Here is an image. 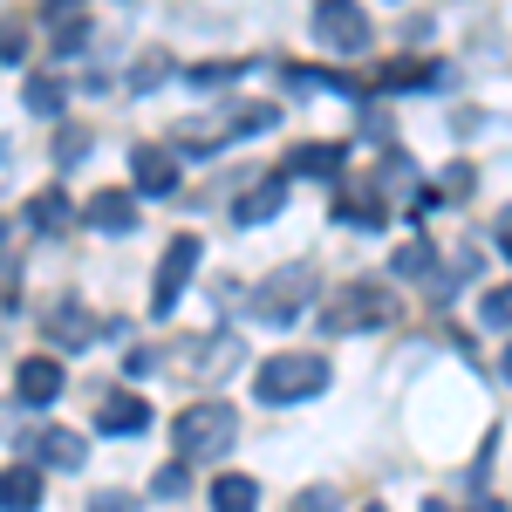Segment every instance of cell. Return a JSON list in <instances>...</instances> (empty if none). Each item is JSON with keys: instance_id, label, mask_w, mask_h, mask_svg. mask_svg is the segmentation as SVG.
Wrapping results in <instances>:
<instances>
[{"instance_id": "7a4b0ae2", "label": "cell", "mask_w": 512, "mask_h": 512, "mask_svg": "<svg viewBox=\"0 0 512 512\" xmlns=\"http://www.w3.org/2000/svg\"><path fill=\"white\" fill-rule=\"evenodd\" d=\"M396 315L390 287L383 280H349L342 294H328V308H321V335H362V328H383Z\"/></svg>"}, {"instance_id": "e0dca14e", "label": "cell", "mask_w": 512, "mask_h": 512, "mask_svg": "<svg viewBox=\"0 0 512 512\" xmlns=\"http://www.w3.org/2000/svg\"><path fill=\"white\" fill-rule=\"evenodd\" d=\"M212 512H260V485L246 472H226L212 485Z\"/></svg>"}, {"instance_id": "d590c367", "label": "cell", "mask_w": 512, "mask_h": 512, "mask_svg": "<svg viewBox=\"0 0 512 512\" xmlns=\"http://www.w3.org/2000/svg\"><path fill=\"white\" fill-rule=\"evenodd\" d=\"M362 512H383V506H362Z\"/></svg>"}, {"instance_id": "5bb4252c", "label": "cell", "mask_w": 512, "mask_h": 512, "mask_svg": "<svg viewBox=\"0 0 512 512\" xmlns=\"http://www.w3.org/2000/svg\"><path fill=\"white\" fill-rule=\"evenodd\" d=\"M82 219H89L96 233H130V226H137V205H130V192H96L82 205Z\"/></svg>"}, {"instance_id": "3957f363", "label": "cell", "mask_w": 512, "mask_h": 512, "mask_svg": "<svg viewBox=\"0 0 512 512\" xmlns=\"http://www.w3.org/2000/svg\"><path fill=\"white\" fill-rule=\"evenodd\" d=\"M315 287H321L315 260H287L280 274H267L260 287H253V315L260 321H301L308 301H315Z\"/></svg>"}, {"instance_id": "7c38bea8", "label": "cell", "mask_w": 512, "mask_h": 512, "mask_svg": "<svg viewBox=\"0 0 512 512\" xmlns=\"http://www.w3.org/2000/svg\"><path fill=\"white\" fill-rule=\"evenodd\" d=\"M280 205H287V171L280 178H260L246 198H233V226H267Z\"/></svg>"}, {"instance_id": "2e32d148", "label": "cell", "mask_w": 512, "mask_h": 512, "mask_svg": "<svg viewBox=\"0 0 512 512\" xmlns=\"http://www.w3.org/2000/svg\"><path fill=\"white\" fill-rule=\"evenodd\" d=\"M335 219H349V226H362V233H376L390 212H383V198L369 192V185H349V192H335Z\"/></svg>"}, {"instance_id": "603a6c76", "label": "cell", "mask_w": 512, "mask_h": 512, "mask_svg": "<svg viewBox=\"0 0 512 512\" xmlns=\"http://www.w3.org/2000/svg\"><path fill=\"white\" fill-rule=\"evenodd\" d=\"M246 76V62H205V69H185V82L192 89H226V82Z\"/></svg>"}, {"instance_id": "8fae6325", "label": "cell", "mask_w": 512, "mask_h": 512, "mask_svg": "<svg viewBox=\"0 0 512 512\" xmlns=\"http://www.w3.org/2000/svg\"><path fill=\"white\" fill-rule=\"evenodd\" d=\"M96 431L103 437H137V431H151V403L144 396H103V410H96Z\"/></svg>"}, {"instance_id": "30bf717a", "label": "cell", "mask_w": 512, "mask_h": 512, "mask_svg": "<svg viewBox=\"0 0 512 512\" xmlns=\"http://www.w3.org/2000/svg\"><path fill=\"white\" fill-rule=\"evenodd\" d=\"M62 383H69V376H62V362H55V355H28V362L14 369V396H21L28 410H48V403L62 396Z\"/></svg>"}, {"instance_id": "277c9868", "label": "cell", "mask_w": 512, "mask_h": 512, "mask_svg": "<svg viewBox=\"0 0 512 512\" xmlns=\"http://www.w3.org/2000/svg\"><path fill=\"white\" fill-rule=\"evenodd\" d=\"M253 390H260V403H308L328 390V362L321 355H267Z\"/></svg>"}, {"instance_id": "ac0fdd59", "label": "cell", "mask_w": 512, "mask_h": 512, "mask_svg": "<svg viewBox=\"0 0 512 512\" xmlns=\"http://www.w3.org/2000/svg\"><path fill=\"white\" fill-rule=\"evenodd\" d=\"M28 226H35V233H62V226H69V192H62V185L35 192L28 198Z\"/></svg>"}, {"instance_id": "8992f818", "label": "cell", "mask_w": 512, "mask_h": 512, "mask_svg": "<svg viewBox=\"0 0 512 512\" xmlns=\"http://www.w3.org/2000/svg\"><path fill=\"white\" fill-rule=\"evenodd\" d=\"M315 41L335 55H369V14L355 0H321L315 7Z\"/></svg>"}, {"instance_id": "44dd1931", "label": "cell", "mask_w": 512, "mask_h": 512, "mask_svg": "<svg viewBox=\"0 0 512 512\" xmlns=\"http://www.w3.org/2000/svg\"><path fill=\"white\" fill-rule=\"evenodd\" d=\"M431 260H437V253H431V239H410V246L396 253V274H403V280H431V274H437Z\"/></svg>"}, {"instance_id": "9c48e42d", "label": "cell", "mask_w": 512, "mask_h": 512, "mask_svg": "<svg viewBox=\"0 0 512 512\" xmlns=\"http://www.w3.org/2000/svg\"><path fill=\"white\" fill-rule=\"evenodd\" d=\"M130 178H137L144 198H171L178 178H185V164H178V151H164V144H144V151H130Z\"/></svg>"}, {"instance_id": "4dcf8cb0", "label": "cell", "mask_w": 512, "mask_h": 512, "mask_svg": "<svg viewBox=\"0 0 512 512\" xmlns=\"http://www.w3.org/2000/svg\"><path fill=\"white\" fill-rule=\"evenodd\" d=\"M82 0H48V14H55V21H62V14H76Z\"/></svg>"}, {"instance_id": "484cf974", "label": "cell", "mask_w": 512, "mask_h": 512, "mask_svg": "<svg viewBox=\"0 0 512 512\" xmlns=\"http://www.w3.org/2000/svg\"><path fill=\"white\" fill-rule=\"evenodd\" d=\"M28 55V28L21 21H0V62H21Z\"/></svg>"}, {"instance_id": "d6986e66", "label": "cell", "mask_w": 512, "mask_h": 512, "mask_svg": "<svg viewBox=\"0 0 512 512\" xmlns=\"http://www.w3.org/2000/svg\"><path fill=\"white\" fill-rule=\"evenodd\" d=\"M62 103H69L62 96V76H28V110L35 117H62Z\"/></svg>"}, {"instance_id": "83f0119b", "label": "cell", "mask_w": 512, "mask_h": 512, "mask_svg": "<svg viewBox=\"0 0 512 512\" xmlns=\"http://www.w3.org/2000/svg\"><path fill=\"white\" fill-rule=\"evenodd\" d=\"M55 48H62V55H76V48H89V21H69V28L55 35Z\"/></svg>"}, {"instance_id": "4316f807", "label": "cell", "mask_w": 512, "mask_h": 512, "mask_svg": "<svg viewBox=\"0 0 512 512\" xmlns=\"http://www.w3.org/2000/svg\"><path fill=\"white\" fill-rule=\"evenodd\" d=\"M287 512H335V485H308V492H301Z\"/></svg>"}, {"instance_id": "6da1fadb", "label": "cell", "mask_w": 512, "mask_h": 512, "mask_svg": "<svg viewBox=\"0 0 512 512\" xmlns=\"http://www.w3.org/2000/svg\"><path fill=\"white\" fill-rule=\"evenodd\" d=\"M239 437V417L233 403H192V410H178V424H171V458L178 465H212V458H226Z\"/></svg>"}, {"instance_id": "7402d4cb", "label": "cell", "mask_w": 512, "mask_h": 512, "mask_svg": "<svg viewBox=\"0 0 512 512\" xmlns=\"http://www.w3.org/2000/svg\"><path fill=\"white\" fill-rule=\"evenodd\" d=\"M82 158H89V130H82V123H62V130H55V164L69 171V164H82Z\"/></svg>"}, {"instance_id": "ba28073f", "label": "cell", "mask_w": 512, "mask_h": 512, "mask_svg": "<svg viewBox=\"0 0 512 512\" xmlns=\"http://www.w3.org/2000/svg\"><path fill=\"white\" fill-rule=\"evenodd\" d=\"M41 335H48V349H89V342L103 335V321L89 315L82 301H55V308L41 315Z\"/></svg>"}, {"instance_id": "f1b7e54d", "label": "cell", "mask_w": 512, "mask_h": 512, "mask_svg": "<svg viewBox=\"0 0 512 512\" xmlns=\"http://www.w3.org/2000/svg\"><path fill=\"white\" fill-rule=\"evenodd\" d=\"M89 512H137V499H123V492H96Z\"/></svg>"}, {"instance_id": "1f68e13d", "label": "cell", "mask_w": 512, "mask_h": 512, "mask_svg": "<svg viewBox=\"0 0 512 512\" xmlns=\"http://www.w3.org/2000/svg\"><path fill=\"white\" fill-rule=\"evenodd\" d=\"M472 512H506V499H478V506Z\"/></svg>"}, {"instance_id": "d4e9b609", "label": "cell", "mask_w": 512, "mask_h": 512, "mask_svg": "<svg viewBox=\"0 0 512 512\" xmlns=\"http://www.w3.org/2000/svg\"><path fill=\"white\" fill-rule=\"evenodd\" d=\"M185 485H192V478H185V465L171 458V465H164V472L151 478V499H185Z\"/></svg>"}, {"instance_id": "d6a6232c", "label": "cell", "mask_w": 512, "mask_h": 512, "mask_svg": "<svg viewBox=\"0 0 512 512\" xmlns=\"http://www.w3.org/2000/svg\"><path fill=\"white\" fill-rule=\"evenodd\" d=\"M506 376H512V349H506Z\"/></svg>"}, {"instance_id": "cb8c5ba5", "label": "cell", "mask_w": 512, "mask_h": 512, "mask_svg": "<svg viewBox=\"0 0 512 512\" xmlns=\"http://www.w3.org/2000/svg\"><path fill=\"white\" fill-rule=\"evenodd\" d=\"M164 76H171V55H144V62H137V76H130V96H151Z\"/></svg>"}, {"instance_id": "4fadbf2b", "label": "cell", "mask_w": 512, "mask_h": 512, "mask_svg": "<svg viewBox=\"0 0 512 512\" xmlns=\"http://www.w3.org/2000/svg\"><path fill=\"white\" fill-rule=\"evenodd\" d=\"M349 171V151L342 144H301L287 158V178H342Z\"/></svg>"}, {"instance_id": "e575fe53", "label": "cell", "mask_w": 512, "mask_h": 512, "mask_svg": "<svg viewBox=\"0 0 512 512\" xmlns=\"http://www.w3.org/2000/svg\"><path fill=\"white\" fill-rule=\"evenodd\" d=\"M0 239H7V219H0Z\"/></svg>"}, {"instance_id": "836d02e7", "label": "cell", "mask_w": 512, "mask_h": 512, "mask_svg": "<svg viewBox=\"0 0 512 512\" xmlns=\"http://www.w3.org/2000/svg\"><path fill=\"white\" fill-rule=\"evenodd\" d=\"M424 512H444V506H437V499H431V506H424Z\"/></svg>"}, {"instance_id": "9a60e30c", "label": "cell", "mask_w": 512, "mask_h": 512, "mask_svg": "<svg viewBox=\"0 0 512 512\" xmlns=\"http://www.w3.org/2000/svg\"><path fill=\"white\" fill-rule=\"evenodd\" d=\"M41 506V472L35 465H7L0 472V512H35Z\"/></svg>"}, {"instance_id": "ffe728a7", "label": "cell", "mask_w": 512, "mask_h": 512, "mask_svg": "<svg viewBox=\"0 0 512 512\" xmlns=\"http://www.w3.org/2000/svg\"><path fill=\"white\" fill-rule=\"evenodd\" d=\"M478 321L499 328V335H512V280H506V287H492V294L478 301Z\"/></svg>"}, {"instance_id": "f546056e", "label": "cell", "mask_w": 512, "mask_h": 512, "mask_svg": "<svg viewBox=\"0 0 512 512\" xmlns=\"http://www.w3.org/2000/svg\"><path fill=\"white\" fill-rule=\"evenodd\" d=\"M499 253H506V260H512V205H506V212H499Z\"/></svg>"}, {"instance_id": "52a82bcc", "label": "cell", "mask_w": 512, "mask_h": 512, "mask_svg": "<svg viewBox=\"0 0 512 512\" xmlns=\"http://www.w3.org/2000/svg\"><path fill=\"white\" fill-rule=\"evenodd\" d=\"M82 458H89V437L82 431H62V424H35L28 431V465H48V472H82Z\"/></svg>"}, {"instance_id": "5b68a950", "label": "cell", "mask_w": 512, "mask_h": 512, "mask_svg": "<svg viewBox=\"0 0 512 512\" xmlns=\"http://www.w3.org/2000/svg\"><path fill=\"white\" fill-rule=\"evenodd\" d=\"M198 253H205V239H198V233H178L171 246H164L158 280H151V315H178V294L192 287V274H198Z\"/></svg>"}]
</instances>
